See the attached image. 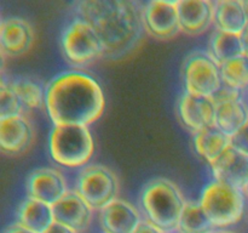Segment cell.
I'll return each mask as SVG.
<instances>
[{"label":"cell","mask_w":248,"mask_h":233,"mask_svg":"<svg viewBox=\"0 0 248 233\" xmlns=\"http://www.w3.org/2000/svg\"><path fill=\"white\" fill-rule=\"evenodd\" d=\"M45 109L53 125L90 126L103 116L106 97L96 78L68 69L46 84Z\"/></svg>","instance_id":"1"},{"label":"cell","mask_w":248,"mask_h":233,"mask_svg":"<svg viewBox=\"0 0 248 233\" xmlns=\"http://www.w3.org/2000/svg\"><path fill=\"white\" fill-rule=\"evenodd\" d=\"M73 6L75 17L97 29L107 58H123L138 46L144 32L143 4L130 0H85Z\"/></svg>","instance_id":"2"},{"label":"cell","mask_w":248,"mask_h":233,"mask_svg":"<svg viewBox=\"0 0 248 233\" xmlns=\"http://www.w3.org/2000/svg\"><path fill=\"white\" fill-rule=\"evenodd\" d=\"M186 203L188 200L178 184L166 177H154L145 182L138 197V206L144 220L167 233L178 231Z\"/></svg>","instance_id":"3"},{"label":"cell","mask_w":248,"mask_h":233,"mask_svg":"<svg viewBox=\"0 0 248 233\" xmlns=\"http://www.w3.org/2000/svg\"><path fill=\"white\" fill-rule=\"evenodd\" d=\"M96 146L89 126L53 125L48 135V154L57 165L82 169L93 158Z\"/></svg>","instance_id":"4"},{"label":"cell","mask_w":248,"mask_h":233,"mask_svg":"<svg viewBox=\"0 0 248 233\" xmlns=\"http://www.w3.org/2000/svg\"><path fill=\"white\" fill-rule=\"evenodd\" d=\"M199 201L216 230H229L244 217L247 196L244 189L212 179L201 191Z\"/></svg>","instance_id":"5"},{"label":"cell","mask_w":248,"mask_h":233,"mask_svg":"<svg viewBox=\"0 0 248 233\" xmlns=\"http://www.w3.org/2000/svg\"><path fill=\"white\" fill-rule=\"evenodd\" d=\"M60 45L65 62L79 69L106 57V48L97 29L85 19L75 17L62 29Z\"/></svg>","instance_id":"6"},{"label":"cell","mask_w":248,"mask_h":233,"mask_svg":"<svg viewBox=\"0 0 248 233\" xmlns=\"http://www.w3.org/2000/svg\"><path fill=\"white\" fill-rule=\"evenodd\" d=\"M73 189L98 213L119 199L120 182L114 170L103 164H91L79 170Z\"/></svg>","instance_id":"7"},{"label":"cell","mask_w":248,"mask_h":233,"mask_svg":"<svg viewBox=\"0 0 248 233\" xmlns=\"http://www.w3.org/2000/svg\"><path fill=\"white\" fill-rule=\"evenodd\" d=\"M184 91L202 97H213L223 86L220 65L208 51L196 50L184 58L182 67Z\"/></svg>","instance_id":"8"},{"label":"cell","mask_w":248,"mask_h":233,"mask_svg":"<svg viewBox=\"0 0 248 233\" xmlns=\"http://www.w3.org/2000/svg\"><path fill=\"white\" fill-rule=\"evenodd\" d=\"M212 100L216 103V126L228 136H234L248 123L247 95L223 85Z\"/></svg>","instance_id":"9"},{"label":"cell","mask_w":248,"mask_h":233,"mask_svg":"<svg viewBox=\"0 0 248 233\" xmlns=\"http://www.w3.org/2000/svg\"><path fill=\"white\" fill-rule=\"evenodd\" d=\"M144 32L157 40H171L182 33L178 1L153 0L143 4Z\"/></svg>","instance_id":"10"},{"label":"cell","mask_w":248,"mask_h":233,"mask_svg":"<svg viewBox=\"0 0 248 233\" xmlns=\"http://www.w3.org/2000/svg\"><path fill=\"white\" fill-rule=\"evenodd\" d=\"M70 189L67 177L56 167H36L26 179L27 197L51 206L58 203Z\"/></svg>","instance_id":"11"},{"label":"cell","mask_w":248,"mask_h":233,"mask_svg":"<svg viewBox=\"0 0 248 233\" xmlns=\"http://www.w3.org/2000/svg\"><path fill=\"white\" fill-rule=\"evenodd\" d=\"M181 123L191 133L216 126V103L212 97H202L183 91L177 103Z\"/></svg>","instance_id":"12"},{"label":"cell","mask_w":248,"mask_h":233,"mask_svg":"<svg viewBox=\"0 0 248 233\" xmlns=\"http://www.w3.org/2000/svg\"><path fill=\"white\" fill-rule=\"evenodd\" d=\"M144 221L140 206L125 199H116L98 211V222L103 233H136Z\"/></svg>","instance_id":"13"},{"label":"cell","mask_w":248,"mask_h":233,"mask_svg":"<svg viewBox=\"0 0 248 233\" xmlns=\"http://www.w3.org/2000/svg\"><path fill=\"white\" fill-rule=\"evenodd\" d=\"M35 41L34 27L22 17L2 18L0 24V46L4 57H18L28 52Z\"/></svg>","instance_id":"14"},{"label":"cell","mask_w":248,"mask_h":233,"mask_svg":"<svg viewBox=\"0 0 248 233\" xmlns=\"http://www.w3.org/2000/svg\"><path fill=\"white\" fill-rule=\"evenodd\" d=\"M52 208L56 222L62 223L78 233L89 230L96 211L73 188Z\"/></svg>","instance_id":"15"},{"label":"cell","mask_w":248,"mask_h":233,"mask_svg":"<svg viewBox=\"0 0 248 233\" xmlns=\"http://www.w3.org/2000/svg\"><path fill=\"white\" fill-rule=\"evenodd\" d=\"M34 128L26 114L0 119V148L7 155H19L29 150Z\"/></svg>","instance_id":"16"},{"label":"cell","mask_w":248,"mask_h":233,"mask_svg":"<svg viewBox=\"0 0 248 233\" xmlns=\"http://www.w3.org/2000/svg\"><path fill=\"white\" fill-rule=\"evenodd\" d=\"M216 1L211 0H182L178 1L179 24L182 33L200 35L215 28Z\"/></svg>","instance_id":"17"},{"label":"cell","mask_w":248,"mask_h":233,"mask_svg":"<svg viewBox=\"0 0 248 233\" xmlns=\"http://www.w3.org/2000/svg\"><path fill=\"white\" fill-rule=\"evenodd\" d=\"M212 179L237 188L246 189L248 184V154L229 147L224 154L210 166Z\"/></svg>","instance_id":"18"},{"label":"cell","mask_w":248,"mask_h":233,"mask_svg":"<svg viewBox=\"0 0 248 233\" xmlns=\"http://www.w3.org/2000/svg\"><path fill=\"white\" fill-rule=\"evenodd\" d=\"M247 27V1H244V0H218L216 1V29L242 35Z\"/></svg>","instance_id":"19"},{"label":"cell","mask_w":248,"mask_h":233,"mask_svg":"<svg viewBox=\"0 0 248 233\" xmlns=\"http://www.w3.org/2000/svg\"><path fill=\"white\" fill-rule=\"evenodd\" d=\"M16 221L35 233H44L53 222V208L48 204L26 197L16 209Z\"/></svg>","instance_id":"20"},{"label":"cell","mask_w":248,"mask_h":233,"mask_svg":"<svg viewBox=\"0 0 248 233\" xmlns=\"http://www.w3.org/2000/svg\"><path fill=\"white\" fill-rule=\"evenodd\" d=\"M193 145L196 154L208 165H212L232 147V137L220 131L217 126L205 129L194 133Z\"/></svg>","instance_id":"21"},{"label":"cell","mask_w":248,"mask_h":233,"mask_svg":"<svg viewBox=\"0 0 248 233\" xmlns=\"http://www.w3.org/2000/svg\"><path fill=\"white\" fill-rule=\"evenodd\" d=\"M208 53L219 65L245 55L241 35L213 28L208 40Z\"/></svg>","instance_id":"22"},{"label":"cell","mask_w":248,"mask_h":233,"mask_svg":"<svg viewBox=\"0 0 248 233\" xmlns=\"http://www.w3.org/2000/svg\"><path fill=\"white\" fill-rule=\"evenodd\" d=\"M6 82L17 95L26 111H33L45 107L46 85L39 82L38 79L26 75H18V77L9 78Z\"/></svg>","instance_id":"23"},{"label":"cell","mask_w":248,"mask_h":233,"mask_svg":"<svg viewBox=\"0 0 248 233\" xmlns=\"http://www.w3.org/2000/svg\"><path fill=\"white\" fill-rule=\"evenodd\" d=\"M178 231L183 233H213L216 228L200 201L188 200L181 216Z\"/></svg>","instance_id":"24"},{"label":"cell","mask_w":248,"mask_h":233,"mask_svg":"<svg viewBox=\"0 0 248 233\" xmlns=\"http://www.w3.org/2000/svg\"><path fill=\"white\" fill-rule=\"evenodd\" d=\"M223 85L237 92L248 94V56L234 58L220 65Z\"/></svg>","instance_id":"25"},{"label":"cell","mask_w":248,"mask_h":233,"mask_svg":"<svg viewBox=\"0 0 248 233\" xmlns=\"http://www.w3.org/2000/svg\"><path fill=\"white\" fill-rule=\"evenodd\" d=\"M24 112L26 109L22 106L17 95L9 86L6 79L2 78L1 86H0V119L21 116L24 114Z\"/></svg>","instance_id":"26"},{"label":"cell","mask_w":248,"mask_h":233,"mask_svg":"<svg viewBox=\"0 0 248 233\" xmlns=\"http://www.w3.org/2000/svg\"><path fill=\"white\" fill-rule=\"evenodd\" d=\"M232 146L248 154V123L232 136Z\"/></svg>","instance_id":"27"},{"label":"cell","mask_w":248,"mask_h":233,"mask_svg":"<svg viewBox=\"0 0 248 233\" xmlns=\"http://www.w3.org/2000/svg\"><path fill=\"white\" fill-rule=\"evenodd\" d=\"M136 233H167V232H165L164 230L159 228L157 226L153 225V223L149 222V221L144 220L142 222V225L138 227V230L136 231Z\"/></svg>","instance_id":"28"},{"label":"cell","mask_w":248,"mask_h":233,"mask_svg":"<svg viewBox=\"0 0 248 233\" xmlns=\"http://www.w3.org/2000/svg\"><path fill=\"white\" fill-rule=\"evenodd\" d=\"M44 233H78L77 231L72 230V228L67 227V226L62 225V223H58V222H53L47 230L45 231Z\"/></svg>","instance_id":"29"},{"label":"cell","mask_w":248,"mask_h":233,"mask_svg":"<svg viewBox=\"0 0 248 233\" xmlns=\"http://www.w3.org/2000/svg\"><path fill=\"white\" fill-rule=\"evenodd\" d=\"M2 233H35V232H31V231H29L28 228L23 227V226L19 225L17 221H15V222L7 225L6 227L4 228V231H2Z\"/></svg>","instance_id":"30"},{"label":"cell","mask_w":248,"mask_h":233,"mask_svg":"<svg viewBox=\"0 0 248 233\" xmlns=\"http://www.w3.org/2000/svg\"><path fill=\"white\" fill-rule=\"evenodd\" d=\"M242 38V43H244V49H245V55L248 56V27L246 31L242 33L241 35Z\"/></svg>","instance_id":"31"},{"label":"cell","mask_w":248,"mask_h":233,"mask_svg":"<svg viewBox=\"0 0 248 233\" xmlns=\"http://www.w3.org/2000/svg\"><path fill=\"white\" fill-rule=\"evenodd\" d=\"M213 233H235L230 230H216Z\"/></svg>","instance_id":"32"},{"label":"cell","mask_w":248,"mask_h":233,"mask_svg":"<svg viewBox=\"0 0 248 233\" xmlns=\"http://www.w3.org/2000/svg\"><path fill=\"white\" fill-rule=\"evenodd\" d=\"M245 192H246V196H247V198H248V184H247L246 189H245Z\"/></svg>","instance_id":"33"},{"label":"cell","mask_w":248,"mask_h":233,"mask_svg":"<svg viewBox=\"0 0 248 233\" xmlns=\"http://www.w3.org/2000/svg\"><path fill=\"white\" fill-rule=\"evenodd\" d=\"M174 233H183V232H179V231H177V232H174Z\"/></svg>","instance_id":"34"},{"label":"cell","mask_w":248,"mask_h":233,"mask_svg":"<svg viewBox=\"0 0 248 233\" xmlns=\"http://www.w3.org/2000/svg\"><path fill=\"white\" fill-rule=\"evenodd\" d=\"M247 9H248V1H247Z\"/></svg>","instance_id":"35"},{"label":"cell","mask_w":248,"mask_h":233,"mask_svg":"<svg viewBox=\"0 0 248 233\" xmlns=\"http://www.w3.org/2000/svg\"><path fill=\"white\" fill-rule=\"evenodd\" d=\"M247 97H248V94H247Z\"/></svg>","instance_id":"36"}]
</instances>
